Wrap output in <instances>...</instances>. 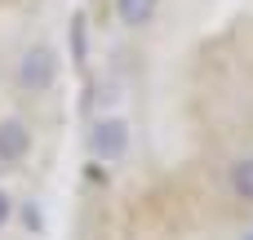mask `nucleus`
Listing matches in <instances>:
<instances>
[{
    "instance_id": "f257e3e1",
    "label": "nucleus",
    "mask_w": 253,
    "mask_h": 240,
    "mask_svg": "<svg viewBox=\"0 0 253 240\" xmlns=\"http://www.w3.org/2000/svg\"><path fill=\"white\" fill-rule=\"evenodd\" d=\"M58 80V53L49 45H31L22 58H18V85L27 94H44L49 85Z\"/></svg>"
},
{
    "instance_id": "f03ea898",
    "label": "nucleus",
    "mask_w": 253,
    "mask_h": 240,
    "mask_svg": "<svg viewBox=\"0 0 253 240\" xmlns=\"http://www.w3.org/2000/svg\"><path fill=\"white\" fill-rule=\"evenodd\" d=\"M93 156L98 160H120L125 156V147H129V125L125 120H116V116H107V120H98L93 125Z\"/></svg>"
},
{
    "instance_id": "7ed1b4c3",
    "label": "nucleus",
    "mask_w": 253,
    "mask_h": 240,
    "mask_svg": "<svg viewBox=\"0 0 253 240\" xmlns=\"http://www.w3.org/2000/svg\"><path fill=\"white\" fill-rule=\"evenodd\" d=\"M31 151V129L22 120H0V165H18Z\"/></svg>"
},
{
    "instance_id": "20e7f679",
    "label": "nucleus",
    "mask_w": 253,
    "mask_h": 240,
    "mask_svg": "<svg viewBox=\"0 0 253 240\" xmlns=\"http://www.w3.org/2000/svg\"><path fill=\"white\" fill-rule=\"evenodd\" d=\"M156 4L160 0H116V13H120L125 27H142V22L156 18Z\"/></svg>"
},
{
    "instance_id": "39448f33",
    "label": "nucleus",
    "mask_w": 253,
    "mask_h": 240,
    "mask_svg": "<svg viewBox=\"0 0 253 240\" xmlns=\"http://www.w3.org/2000/svg\"><path fill=\"white\" fill-rule=\"evenodd\" d=\"M231 192H236L240 200H253V156L231 165Z\"/></svg>"
},
{
    "instance_id": "423d86ee",
    "label": "nucleus",
    "mask_w": 253,
    "mask_h": 240,
    "mask_svg": "<svg viewBox=\"0 0 253 240\" xmlns=\"http://www.w3.org/2000/svg\"><path fill=\"white\" fill-rule=\"evenodd\" d=\"M9 218H13V200L0 192V232H4V223H9Z\"/></svg>"
},
{
    "instance_id": "0eeeda50",
    "label": "nucleus",
    "mask_w": 253,
    "mask_h": 240,
    "mask_svg": "<svg viewBox=\"0 0 253 240\" xmlns=\"http://www.w3.org/2000/svg\"><path fill=\"white\" fill-rule=\"evenodd\" d=\"M245 240H253V232H249V236H245Z\"/></svg>"
}]
</instances>
